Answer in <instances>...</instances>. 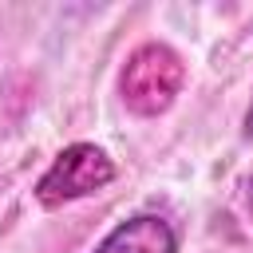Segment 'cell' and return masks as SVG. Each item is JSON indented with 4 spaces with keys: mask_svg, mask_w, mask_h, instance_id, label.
<instances>
[{
    "mask_svg": "<svg viewBox=\"0 0 253 253\" xmlns=\"http://www.w3.org/2000/svg\"><path fill=\"white\" fill-rule=\"evenodd\" d=\"M95 253H178V233L162 213H134L119 221Z\"/></svg>",
    "mask_w": 253,
    "mask_h": 253,
    "instance_id": "cell-3",
    "label": "cell"
},
{
    "mask_svg": "<svg viewBox=\"0 0 253 253\" xmlns=\"http://www.w3.org/2000/svg\"><path fill=\"white\" fill-rule=\"evenodd\" d=\"M249 210H253V190H249Z\"/></svg>",
    "mask_w": 253,
    "mask_h": 253,
    "instance_id": "cell-5",
    "label": "cell"
},
{
    "mask_svg": "<svg viewBox=\"0 0 253 253\" xmlns=\"http://www.w3.org/2000/svg\"><path fill=\"white\" fill-rule=\"evenodd\" d=\"M186 87V63L170 43H142L126 55L123 71H119V95L126 103V111L154 119L162 111L174 107V99Z\"/></svg>",
    "mask_w": 253,
    "mask_h": 253,
    "instance_id": "cell-1",
    "label": "cell"
},
{
    "mask_svg": "<svg viewBox=\"0 0 253 253\" xmlns=\"http://www.w3.org/2000/svg\"><path fill=\"white\" fill-rule=\"evenodd\" d=\"M241 130H245V138H253V99H249V107H245V123H241Z\"/></svg>",
    "mask_w": 253,
    "mask_h": 253,
    "instance_id": "cell-4",
    "label": "cell"
},
{
    "mask_svg": "<svg viewBox=\"0 0 253 253\" xmlns=\"http://www.w3.org/2000/svg\"><path fill=\"white\" fill-rule=\"evenodd\" d=\"M115 174L119 170H115V162H111V154L103 146H95V142H71L40 174L36 198H40V206L55 210V206H67V202L99 194L103 186L115 182Z\"/></svg>",
    "mask_w": 253,
    "mask_h": 253,
    "instance_id": "cell-2",
    "label": "cell"
}]
</instances>
